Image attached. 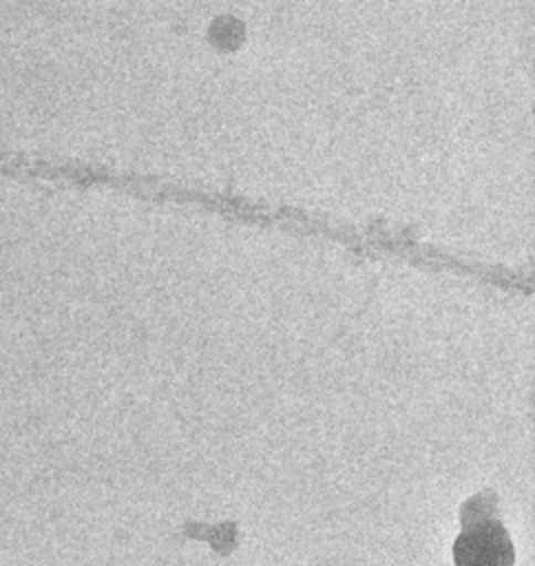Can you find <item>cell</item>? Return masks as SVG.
Returning a JSON list of instances; mask_svg holds the SVG:
<instances>
[{"label": "cell", "mask_w": 535, "mask_h": 566, "mask_svg": "<svg viewBox=\"0 0 535 566\" xmlns=\"http://www.w3.org/2000/svg\"><path fill=\"white\" fill-rule=\"evenodd\" d=\"M515 548L504 524L491 515L462 517V533L453 542L455 566H513Z\"/></svg>", "instance_id": "1"}]
</instances>
